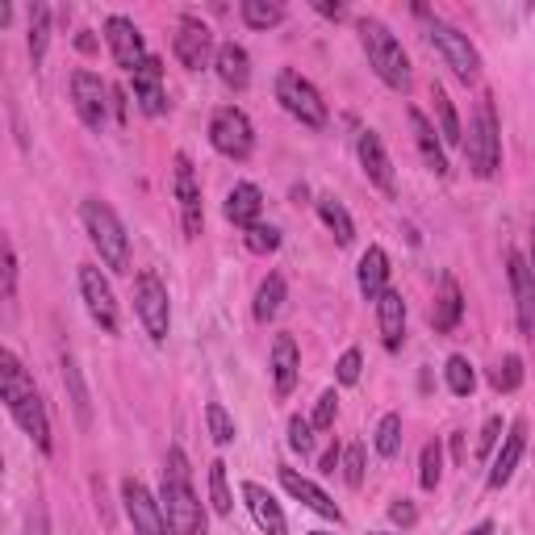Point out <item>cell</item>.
Instances as JSON below:
<instances>
[{
  "instance_id": "cell-18",
  "label": "cell",
  "mask_w": 535,
  "mask_h": 535,
  "mask_svg": "<svg viewBox=\"0 0 535 535\" xmlns=\"http://www.w3.org/2000/svg\"><path fill=\"white\" fill-rule=\"evenodd\" d=\"M356 155H360V168L364 176L377 184L381 193H393L398 184H393V164H389V155H385V143H381V134H372V130H360V143H356Z\"/></svg>"
},
{
  "instance_id": "cell-35",
  "label": "cell",
  "mask_w": 535,
  "mask_h": 535,
  "mask_svg": "<svg viewBox=\"0 0 535 535\" xmlns=\"http://www.w3.org/2000/svg\"><path fill=\"white\" fill-rule=\"evenodd\" d=\"M444 377H448V389L456 393V398H469V393L477 389V372H473V364L464 356H448Z\"/></svg>"
},
{
  "instance_id": "cell-47",
  "label": "cell",
  "mask_w": 535,
  "mask_h": 535,
  "mask_svg": "<svg viewBox=\"0 0 535 535\" xmlns=\"http://www.w3.org/2000/svg\"><path fill=\"white\" fill-rule=\"evenodd\" d=\"M389 519H393V523H402V527H414V523H418V510H414L410 498H398V502L389 506Z\"/></svg>"
},
{
  "instance_id": "cell-28",
  "label": "cell",
  "mask_w": 535,
  "mask_h": 535,
  "mask_svg": "<svg viewBox=\"0 0 535 535\" xmlns=\"http://www.w3.org/2000/svg\"><path fill=\"white\" fill-rule=\"evenodd\" d=\"M214 67H218V80H222L226 88L243 92V88L251 84V59H247V51H243L239 42H222L218 55H214Z\"/></svg>"
},
{
  "instance_id": "cell-3",
  "label": "cell",
  "mask_w": 535,
  "mask_h": 535,
  "mask_svg": "<svg viewBox=\"0 0 535 535\" xmlns=\"http://www.w3.org/2000/svg\"><path fill=\"white\" fill-rule=\"evenodd\" d=\"M356 30H360V46H364L372 72H377L393 92H410V80H414L410 76V59L402 51V42L393 38V30L377 17H360Z\"/></svg>"
},
{
  "instance_id": "cell-41",
  "label": "cell",
  "mask_w": 535,
  "mask_h": 535,
  "mask_svg": "<svg viewBox=\"0 0 535 535\" xmlns=\"http://www.w3.org/2000/svg\"><path fill=\"white\" fill-rule=\"evenodd\" d=\"M289 448L301 452V456L314 452V423H310V418H301V414L289 418Z\"/></svg>"
},
{
  "instance_id": "cell-27",
  "label": "cell",
  "mask_w": 535,
  "mask_h": 535,
  "mask_svg": "<svg viewBox=\"0 0 535 535\" xmlns=\"http://www.w3.org/2000/svg\"><path fill=\"white\" fill-rule=\"evenodd\" d=\"M523 452H527V427H523V423H515V427H510V435H506L502 452L494 456V469H490V490H502V485H506L510 477H515V469H519Z\"/></svg>"
},
{
  "instance_id": "cell-17",
  "label": "cell",
  "mask_w": 535,
  "mask_h": 535,
  "mask_svg": "<svg viewBox=\"0 0 535 535\" xmlns=\"http://www.w3.org/2000/svg\"><path fill=\"white\" fill-rule=\"evenodd\" d=\"M105 42H109V51L113 59H118V67H126V72H134L138 63L147 59V46H143V34H138V26L130 17H109L105 21Z\"/></svg>"
},
{
  "instance_id": "cell-24",
  "label": "cell",
  "mask_w": 535,
  "mask_h": 535,
  "mask_svg": "<svg viewBox=\"0 0 535 535\" xmlns=\"http://www.w3.org/2000/svg\"><path fill=\"white\" fill-rule=\"evenodd\" d=\"M410 130H414V147H418V155H423V164L435 176H448V155H444V143L435 138V126L427 122V113L410 109Z\"/></svg>"
},
{
  "instance_id": "cell-37",
  "label": "cell",
  "mask_w": 535,
  "mask_h": 535,
  "mask_svg": "<svg viewBox=\"0 0 535 535\" xmlns=\"http://www.w3.org/2000/svg\"><path fill=\"white\" fill-rule=\"evenodd\" d=\"M209 502H214L218 515H230L235 510V498H230V485H226V464L214 460L209 464Z\"/></svg>"
},
{
  "instance_id": "cell-44",
  "label": "cell",
  "mask_w": 535,
  "mask_h": 535,
  "mask_svg": "<svg viewBox=\"0 0 535 535\" xmlns=\"http://www.w3.org/2000/svg\"><path fill=\"white\" fill-rule=\"evenodd\" d=\"M335 410H339V393H335V389H327V393H322V398H318V406H314V418H310V423H314L318 431H327V427L335 423Z\"/></svg>"
},
{
  "instance_id": "cell-40",
  "label": "cell",
  "mask_w": 535,
  "mask_h": 535,
  "mask_svg": "<svg viewBox=\"0 0 535 535\" xmlns=\"http://www.w3.org/2000/svg\"><path fill=\"white\" fill-rule=\"evenodd\" d=\"M439 477H444V448L427 444L423 448V464H418V485H423V490H435Z\"/></svg>"
},
{
  "instance_id": "cell-25",
  "label": "cell",
  "mask_w": 535,
  "mask_h": 535,
  "mask_svg": "<svg viewBox=\"0 0 535 535\" xmlns=\"http://www.w3.org/2000/svg\"><path fill=\"white\" fill-rule=\"evenodd\" d=\"M360 293H364V301H381V293L389 289V255H385V247H377L372 243L364 255H360Z\"/></svg>"
},
{
  "instance_id": "cell-33",
  "label": "cell",
  "mask_w": 535,
  "mask_h": 535,
  "mask_svg": "<svg viewBox=\"0 0 535 535\" xmlns=\"http://www.w3.org/2000/svg\"><path fill=\"white\" fill-rule=\"evenodd\" d=\"M46 42H51V9L34 5L30 9V59H34V67L46 59Z\"/></svg>"
},
{
  "instance_id": "cell-52",
  "label": "cell",
  "mask_w": 535,
  "mask_h": 535,
  "mask_svg": "<svg viewBox=\"0 0 535 535\" xmlns=\"http://www.w3.org/2000/svg\"><path fill=\"white\" fill-rule=\"evenodd\" d=\"M464 535H494V523H477L473 531H464Z\"/></svg>"
},
{
  "instance_id": "cell-29",
  "label": "cell",
  "mask_w": 535,
  "mask_h": 535,
  "mask_svg": "<svg viewBox=\"0 0 535 535\" xmlns=\"http://www.w3.org/2000/svg\"><path fill=\"white\" fill-rule=\"evenodd\" d=\"M59 368H63L67 393H72V410H76V418H80V427H88V423H92V398H88V385H84V372H80L76 356L63 352V356H59Z\"/></svg>"
},
{
  "instance_id": "cell-2",
  "label": "cell",
  "mask_w": 535,
  "mask_h": 535,
  "mask_svg": "<svg viewBox=\"0 0 535 535\" xmlns=\"http://www.w3.org/2000/svg\"><path fill=\"white\" fill-rule=\"evenodd\" d=\"M164 515H168L172 535H205V506L197 502L184 448H168V464H164Z\"/></svg>"
},
{
  "instance_id": "cell-7",
  "label": "cell",
  "mask_w": 535,
  "mask_h": 535,
  "mask_svg": "<svg viewBox=\"0 0 535 535\" xmlns=\"http://www.w3.org/2000/svg\"><path fill=\"white\" fill-rule=\"evenodd\" d=\"M276 101H281L301 126H310V130L327 126V101H322V92L301 72H293V67L276 72Z\"/></svg>"
},
{
  "instance_id": "cell-53",
  "label": "cell",
  "mask_w": 535,
  "mask_h": 535,
  "mask_svg": "<svg viewBox=\"0 0 535 535\" xmlns=\"http://www.w3.org/2000/svg\"><path fill=\"white\" fill-rule=\"evenodd\" d=\"M531 268H535V226H531Z\"/></svg>"
},
{
  "instance_id": "cell-36",
  "label": "cell",
  "mask_w": 535,
  "mask_h": 535,
  "mask_svg": "<svg viewBox=\"0 0 535 535\" xmlns=\"http://www.w3.org/2000/svg\"><path fill=\"white\" fill-rule=\"evenodd\" d=\"M205 423H209V435H214V444H222V448L235 444V435H239V431H235V418L226 414L222 402H209V406H205Z\"/></svg>"
},
{
  "instance_id": "cell-23",
  "label": "cell",
  "mask_w": 535,
  "mask_h": 535,
  "mask_svg": "<svg viewBox=\"0 0 535 535\" xmlns=\"http://www.w3.org/2000/svg\"><path fill=\"white\" fill-rule=\"evenodd\" d=\"M377 322H381V339L389 352H398L402 339H406V301L398 289H385L377 301Z\"/></svg>"
},
{
  "instance_id": "cell-30",
  "label": "cell",
  "mask_w": 535,
  "mask_h": 535,
  "mask_svg": "<svg viewBox=\"0 0 535 535\" xmlns=\"http://www.w3.org/2000/svg\"><path fill=\"white\" fill-rule=\"evenodd\" d=\"M318 214H322V222H327V230L335 235V243L339 247H347L356 239V226H352V214L335 201V197H318Z\"/></svg>"
},
{
  "instance_id": "cell-1",
  "label": "cell",
  "mask_w": 535,
  "mask_h": 535,
  "mask_svg": "<svg viewBox=\"0 0 535 535\" xmlns=\"http://www.w3.org/2000/svg\"><path fill=\"white\" fill-rule=\"evenodd\" d=\"M0 393H5V406L13 414V423L26 431L42 452H51V423H46V406H42L38 389H34V377L21 368V360L9 352V347L0 352Z\"/></svg>"
},
{
  "instance_id": "cell-16",
  "label": "cell",
  "mask_w": 535,
  "mask_h": 535,
  "mask_svg": "<svg viewBox=\"0 0 535 535\" xmlns=\"http://www.w3.org/2000/svg\"><path fill=\"white\" fill-rule=\"evenodd\" d=\"M130 88H134V101H138V109H143L147 118H159V113L168 109V92H164V63H159L155 55H147V59L130 72Z\"/></svg>"
},
{
  "instance_id": "cell-22",
  "label": "cell",
  "mask_w": 535,
  "mask_h": 535,
  "mask_svg": "<svg viewBox=\"0 0 535 535\" xmlns=\"http://www.w3.org/2000/svg\"><path fill=\"white\" fill-rule=\"evenodd\" d=\"M281 485H285V490H289V494H293L301 506H310L314 515L331 519V523H339V519H343V510H339V506H335L327 494H322V490H318V485H314L310 477H301L297 469H281Z\"/></svg>"
},
{
  "instance_id": "cell-9",
  "label": "cell",
  "mask_w": 535,
  "mask_h": 535,
  "mask_svg": "<svg viewBox=\"0 0 535 535\" xmlns=\"http://www.w3.org/2000/svg\"><path fill=\"white\" fill-rule=\"evenodd\" d=\"M134 310L143 318V327L155 343L168 339V327H172V306H168V285L159 281L155 272H138L134 281Z\"/></svg>"
},
{
  "instance_id": "cell-6",
  "label": "cell",
  "mask_w": 535,
  "mask_h": 535,
  "mask_svg": "<svg viewBox=\"0 0 535 535\" xmlns=\"http://www.w3.org/2000/svg\"><path fill=\"white\" fill-rule=\"evenodd\" d=\"M464 155H469V168L490 180L498 168H502V130H498V118H494V105L481 101L473 122H469V138H464Z\"/></svg>"
},
{
  "instance_id": "cell-12",
  "label": "cell",
  "mask_w": 535,
  "mask_h": 535,
  "mask_svg": "<svg viewBox=\"0 0 535 535\" xmlns=\"http://www.w3.org/2000/svg\"><path fill=\"white\" fill-rule=\"evenodd\" d=\"M122 502H126V515L134 523V535H172L168 515L159 510V502L151 498V490L143 481H122Z\"/></svg>"
},
{
  "instance_id": "cell-20",
  "label": "cell",
  "mask_w": 535,
  "mask_h": 535,
  "mask_svg": "<svg viewBox=\"0 0 535 535\" xmlns=\"http://www.w3.org/2000/svg\"><path fill=\"white\" fill-rule=\"evenodd\" d=\"M460 314H464V293L456 285V276H439V293H435V306H431V327L439 335H452L460 327Z\"/></svg>"
},
{
  "instance_id": "cell-26",
  "label": "cell",
  "mask_w": 535,
  "mask_h": 535,
  "mask_svg": "<svg viewBox=\"0 0 535 535\" xmlns=\"http://www.w3.org/2000/svg\"><path fill=\"white\" fill-rule=\"evenodd\" d=\"M260 214H264V193L255 189V184H235V189L226 193V218L235 222V226H243V230H251L255 222H260Z\"/></svg>"
},
{
  "instance_id": "cell-38",
  "label": "cell",
  "mask_w": 535,
  "mask_h": 535,
  "mask_svg": "<svg viewBox=\"0 0 535 535\" xmlns=\"http://www.w3.org/2000/svg\"><path fill=\"white\" fill-rule=\"evenodd\" d=\"M377 452L385 460H393L402 452V414H385L381 427H377Z\"/></svg>"
},
{
  "instance_id": "cell-39",
  "label": "cell",
  "mask_w": 535,
  "mask_h": 535,
  "mask_svg": "<svg viewBox=\"0 0 535 535\" xmlns=\"http://www.w3.org/2000/svg\"><path fill=\"white\" fill-rule=\"evenodd\" d=\"M490 385L498 393H515L523 385V360L519 356H502V364L490 372Z\"/></svg>"
},
{
  "instance_id": "cell-4",
  "label": "cell",
  "mask_w": 535,
  "mask_h": 535,
  "mask_svg": "<svg viewBox=\"0 0 535 535\" xmlns=\"http://www.w3.org/2000/svg\"><path fill=\"white\" fill-rule=\"evenodd\" d=\"M80 222L88 230V239L92 247L101 251V264L113 268V272H130V235H126V226L122 218L113 214V205L97 201V197H88L80 205Z\"/></svg>"
},
{
  "instance_id": "cell-11",
  "label": "cell",
  "mask_w": 535,
  "mask_h": 535,
  "mask_svg": "<svg viewBox=\"0 0 535 535\" xmlns=\"http://www.w3.org/2000/svg\"><path fill=\"white\" fill-rule=\"evenodd\" d=\"M172 51H176V59H180L184 67H189V72H201V67L218 55V51H214V34H209V26H205L201 17H193V13H184V17L176 21Z\"/></svg>"
},
{
  "instance_id": "cell-21",
  "label": "cell",
  "mask_w": 535,
  "mask_h": 535,
  "mask_svg": "<svg viewBox=\"0 0 535 535\" xmlns=\"http://www.w3.org/2000/svg\"><path fill=\"white\" fill-rule=\"evenodd\" d=\"M297 377H301V352L293 335H276L272 343V385L281 398H289V393L297 389Z\"/></svg>"
},
{
  "instance_id": "cell-31",
  "label": "cell",
  "mask_w": 535,
  "mask_h": 535,
  "mask_svg": "<svg viewBox=\"0 0 535 535\" xmlns=\"http://www.w3.org/2000/svg\"><path fill=\"white\" fill-rule=\"evenodd\" d=\"M281 306H285V276L272 272L260 285V293H255V322H272L281 314Z\"/></svg>"
},
{
  "instance_id": "cell-19",
  "label": "cell",
  "mask_w": 535,
  "mask_h": 535,
  "mask_svg": "<svg viewBox=\"0 0 535 535\" xmlns=\"http://www.w3.org/2000/svg\"><path fill=\"white\" fill-rule=\"evenodd\" d=\"M243 502H247V510H251L255 527H260L264 535H289L285 510L276 506V498L264 490V485H255V481H243Z\"/></svg>"
},
{
  "instance_id": "cell-42",
  "label": "cell",
  "mask_w": 535,
  "mask_h": 535,
  "mask_svg": "<svg viewBox=\"0 0 535 535\" xmlns=\"http://www.w3.org/2000/svg\"><path fill=\"white\" fill-rule=\"evenodd\" d=\"M243 239H247L251 251H260V255H264V251H276V247H281V230H276V226H264V222H255Z\"/></svg>"
},
{
  "instance_id": "cell-49",
  "label": "cell",
  "mask_w": 535,
  "mask_h": 535,
  "mask_svg": "<svg viewBox=\"0 0 535 535\" xmlns=\"http://www.w3.org/2000/svg\"><path fill=\"white\" fill-rule=\"evenodd\" d=\"M30 535H51V527H46V506H42V498H34V506H30Z\"/></svg>"
},
{
  "instance_id": "cell-13",
  "label": "cell",
  "mask_w": 535,
  "mask_h": 535,
  "mask_svg": "<svg viewBox=\"0 0 535 535\" xmlns=\"http://www.w3.org/2000/svg\"><path fill=\"white\" fill-rule=\"evenodd\" d=\"M172 189H176V201H180L184 235L197 239L205 218H201V184H197V172H193V159L189 155H176V164H172Z\"/></svg>"
},
{
  "instance_id": "cell-48",
  "label": "cell",
  "mask_w": 535,
  "mask_h": 535,
  "mask_svg": "<svg viewBox=\"0 0 535 535\" xmlns=\"http://www.w3.org/2000/svg\"><path fill=\"white\" fill-rule=\"evenodd\" d=\"M13 293H17V251H13V243L5 239V297L13 301Z\"/></svg>"
},
{
  "instance_id": "cell-46",
  "label": "cell",
  "mask_w": 535,
  "mask_h": 535,
  "mask_svg": "<svg viewBox=\"0 0 535 535\" xmlns=\"http://www.w3.org/2000/svg\"><path fill=\"white\" fill-rule=\"evenodd\" d=\"M498 439H502V418H485V427H481V439H477V456H490L498 448Z\"/></svg>"
},
{
  "instance_id": "cell-15",
  "label": "cell",
  "mask_w": 535,
  "mask_h": 535,
  "mask_svg": "<svg viewBox=\"0 0 535 535\" xmlns=\"http://www.w3.org/2000/svg\"><path fill=\"white\" fill-rule=\"evenodd\" d=\"M80 293H84V306H88L92 322H97L101 331L118 335V301H113V289L101 276V268H92V264L80 268Z\"/></svg>"
},
{
  "instance_id": "cell-32",
  "label": "cell",
  "mask_w": 535,
  "mask_h": 535,
  "mask_svg": "<svg viewBox=\"0 0 535 535\" xmlns=\"http://www.w3.org/2000/svg\"><path fill=\"white\" fill-rule=\"evenodd\" d=\"M239 13L251 30H272L285 21V5H276V0H243Z\"/></svg>"
},
{
  "instance_id": "cell-55",
  "label": "cell",
  "mask_w": 535,
  "mask_h": 535,
  "mask_svg": "<svg viewBox=\"0 0 535 535\" xmlns=\"http://www.w3.org/2000/svg\"><path fill=\"white\" fill-rule=\"evenodd\" d=\"M381 535H385V531H381Z\"/></svg>"
},
{
  "instance_id": "cell-54",
  "label": "cell",
  "mask_w": 535,
  "mask_h": 535,
  "mask_svg": "<svg viewBox=\"0 0 535 535\" xmlns=\"http://www.w3.org/2000/svg\"><path fill=\"white\" fill-rule=\"evenodd\" d=\"M310 535H327V531H310Z\"/></svg>"
},
{
  "instance_id": "cell-45",
  "label": "cell",
  "mask_w": 535,
  "mask_h": 535,
  "mask_svg": "<svg viewBox=\"0 0 535 535\" xmlns=\"http://www.w3.org/2000/svg\"><path fill=\"white\" fill-rule=\"evenodd\" d=\"M360 352H356V347H347V352L339 356V364H335V377H339V385H356L360 381Z\"/></svg>"
},
{
  "instance_id": "cell-8",
  "label": "cell",
  "mask_w": 535,
  "mask_h": 535,
  "mask_svg": "<svg viewBox=\"0 0 535 535\" xmlns=\"http://www.w3.org/2000/svg\"><path fill=\"white\" fill-rule=\"evenodd\" d=\"M209 143H214V151L226 155V159H247L255 151L251 118L235 105L214 109V118H209Z\"/></svg>"
},
{
  "instance_id": "cell-51",
  "label": "cell",
  "mask_w": 535,
  "mask_h": 535,
  "mask_svg": "<svg viewBox=\"0 0 535 535\" xmlns=\"http://www.w3.org/2000/svg\"><path fill=\"white\" fill-rule=\"evenodd\" d=\"M339 464H343V456H339V448H331L327 456H322V473H335Z\"/></svg>"
},
{
  "instance_id": "cell-14",
  "label": "cell",
  "mask_w": 535,
  "mask_h": 535,
  "mask_svg": "<svg viewBox=\"0 0 535 535\" xmlns=\"http://www.w3.org/2000/svg\"><path fill=\"white\" fill-rule=\"evenodd\" d=\"M506 276H510V293H515V318H519V331L535 335V268L527 255L510 251L506 255Z\"/></svg>"
},
{
  "instance_id": "cell-10",
  "label": "cell",
  "mask_w": 535,
  "mask_h": 535,
  "mask_svg": "<svg viewBox=\"0 0 535 535\" xmlns=\"http://www.w3.org/2000/svg\"><path fill=\"white\" fill-rule=\"evenodd\" d=\"M72 105H76L80 122L88 130H105L109 105H113V88L101 76H92V72H76L72 76Z\"/></svg>"
},
{
  "instance_id": "cell-50",
  "label": "cell",
  "mask_w": 535,
  "mask_h": 535,
  "mask_svg": "<svg viewBox=\"0 0 535 535\" xmlns=\"http://www.w3.org/2000/svg\"><path fill=\"white\" fill-rule=\"evenodd\" d=\"M314 9H318L322 17H335V21L347 17V9H343V5H331V0H314Z\"/></svg>"
},
{
  "instance_id": "cell-43",
  "label": "cell",
  "mask_w": 535,
  "mask_h": 535,
  "mask_svg": "<svg viewBox=\"0 0 535 535\" xmlns=\"http://www.w3.org/2000/svg\"><path fill=\"white\" fill-rule=\"evenodd\" d=\"M343 481L352 485V490L364 485V444H352L343 452Z\"/></svg>"
},
{
  "instance_id": "cell-5",
  "label": "cell",
  "mask_w": 535,
  "mask_h": 535,
  "mask_svg": "<svg viewBox=\"0 0 535 535\" xmlns=\"http://www.w3.org/2000/svg\"><path fill=\"white\" fill-rule=\"evenodd\" d=\"M414 13L427 21V42L435 46L439 55H444V63L456 72V80H464V84H473L477 76H481V55H477V46L469 42V34H460L456 26H448V21H439V17H431L423 5H414Z\"/></svg>"
},
{
  "instance_id": "cell-34",
  "label": "cell",
  "mask_w": 535,
  "mask_h": 535,
  "mask_svg": "<svg viewBox=\"0 0 535 535\" xmlns=\"http://www.w3.org/2000/svg\"><path fill=\"white\" fill-rule=\"evenodd\" d=\"M431 101H435V118H439V138H444V143H460V118H456V109L448 101V92L435 84Z\"/></svg>"
}]
</instances>
